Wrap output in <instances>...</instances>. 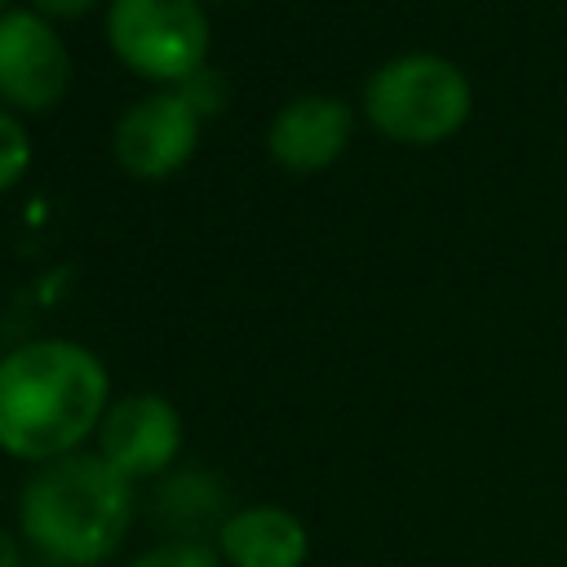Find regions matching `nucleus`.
<instances>
[{
  "label": "nucleus",
  "instance_id": "obj_1",
  "mask_svg": "<svg viewBox=\"0 0 567 567\" xmlns=\"http://www.w3.org/2000/svg\"><path fill=\"white\" fill-rule=\"evenodd\" d=\"M111 408L106 363L66 337H40L0 359V452L49 465L84 452Z\"/></svg>",
  "mask_w": 567,
  "mask_h": 567
},
{
  "label": "nucleus",
  "instance_id": "obj_2",
  "mask_svg": "<svg viewBox=\"0 0 567 567\" xmlns=\"http://www.w3.org/2000/svg\"><path fill=\"white\" fill-rule=\"evenodd\" d=\"M133 483L102 452L35 465L18 492V527L31 549L62 567H102L133 532Z\"/></svg>",
  "mask_w": 567,
  "mask_h": 567
},
{
  "label": "nucleus",
  "instance_id": "obj_3",
  "mask_svg": "<svg viewBox=\"0 0 567 567\" xmlns=\"http://www.w3.org/2000/svg\"><path fill=\"white\" fill-rule=\"evenodd\" d=\"M363 111L372 128L390 142L439 146L465 128L474 111V89L465 71L443 53H399L368 75Z\"/></svg>",
  "mask_w": 567,
  "mask_h": 567
},
{
  "label": "nucleus",
  "instance_id": "obj_4",
  "mask_svg": "<svg viewBox=\"0 0 567 567\" xmlns=\"http://www.w3.org/2000/svg\"><path fill=\"white\" fill-rule=\"evenodd\" d=\"M106 40L133 75L182 84L208 66L213 31L199 0H111Z\"/></svg>",
  "mask_w": 567,
  "mask_h": 567
},
{
  "label": "nucleus",
  "instance_id": "obj_5",
  "mask_svg": "<svg viewBox=\"0 0 567 567\" xmlns=\"http://www.w3.org/2000/svg\"><path fill=\"white\" fill-rule=\"evenodd\" d=\"M71 89V49L35 9L0 13V97L22 111H49Z\"/></svg>",
  "mask_w": 567,
  "mask_h": 567
},
{
  "label": "nucleus",
  "instance_id": "obj_6",
  "mask_svg": "<svg viewBox=\"0 0 567 567\" xmlns=\"http://www.w3.org/2000/svg\"><path fill=\"white\" fill-rule=\"evenodd\" d=\"M115 159L142 177V182H164L173 177L199 146V111L177 93H146L137 97L120 120H115Z\"/></svg>",
  "mask_w": 567,
  "mask_h": 567
},
{
  "label": "nucleus",
  "instance_id": "obj_7",
  "mask_svg": "<svg viewBox=\"0 0 567 567\" xmlns=\"http://www.w3.org/2000/svg\"><path fill=\"white\" fill-rule=\"evenodd\" d=\"M97 452L128 478H155L164 474L182 452V412L151 390L111 399L102 425H97Z\"/></svg>",
  "mask_w": 567,
  "mask_h": 567
},
{
  "label": "nucleus",
  "instance_id": "obj_8",
  "mask_svg": "<svg viewBox=\"0 0 567 567\" xmlns=\"http://www.w3.org/2000/svg\"><path fill=\"white\" fill-rule=\"evenodd\" d=\"M354 133V111L332 93H301L275 111L266 128V151L279 168L319 173L328 168Z\"/></svg>",
  "mask_w": 567,
  "mask_h": 567
},
{
  "label": "nucleus",
  "instance_id": "obj_9",
  "mask_svg": "<svg viewBox=\"0 0 567 567\" xmlns=\"http://www.w3.org/2000/svg\"><path fill=\"white\" fill-rule=\"evenodd\" d=\"M217 554L226 567H306L310 532L288 505H244L217 523Z\"/></svg>",
  "mask_w": 567,
  "mask_h": 567
},
{
  "label": "nucleus",
  "instance_id": "obj_10",
  "mask_svg": "<svg viewBox=\"0 0 567 567\" xmlns=\"http://www.w3.org/2000/svg\"><path fill=\"white\" fill-rule=\"evenodd\" d=\"M124 567H226L217 545L204 540V536H173V540H159L142 554H133Z\"/></svg>",
  "mask_w": 567,
  "mask_h": 567
},
{
  "label": "nucleus",
  "instance_id": "obj_11",
  "mask_svg": "<svg viewBox=\"0 0 567 567\" xmlns=\"http://www.w3.org/2000/svg\"><path fill=\"white\" fill-rule=\"evenodd\" d=\"M27 164H31V137H27V128L18 124V115L0 111V195L22 182Z\"/></svg>",
  "mask_w": 567,
  "mask_h": 567
},
{
  "label": "nucleus",
  "instance_id": "obj_12",
  "mask_svg": "<svg viewBox=\"0 0 567 567\" xmlns=\"http://www.w3.org/2000/svg\"><path fill=\"white\" fill-rule=\"evenodd\" d=\"M177 93H182L199 115H204V111H221V106H226V80H221L213 66H199L190 80H182V84H177Z\"/></svg>",
  "mask_w": 567,
  "mask_h": 567
},
{
  "label": "nucleus",
  "instance_id": "obj_13",
  "mask_svg": "<svg viewBox=\"0 0 567 567\" xmlns=\"http://www.w3.org/2000/svg\"><path fill=\"white\" fill-rule=\"evenodd\" d=\"M31 4H35V13H49V18H80L97 0H31Z\"/></svg>",
  "mask_w": 567,
  "mask_h": 567
},
{
  "label": "nucleus",
  "instance_id": "obj_14",
  "mask_svg": "<svg viewBox=\"0 0 567 567\" xmlns=\"http://www.w3.org/2000/svg\"><path fill=\"white\" fill-rule=\"evenodd\" d=\"M0 567H22V549L4 523H0Z\"/></svg>",
  "mask_w": 567,
  "mask_h": 567
},
{
  "label": "nucleus",
  "instance_id": "obj_15",
  "mask_svg": "<svg viewBox=\"0 0 567 567\" xmlns=\"http://www.w3.org/2000/svg\"><path fill=\"white\" fill-rule=\"evenodd\" d=\"M0 13H4V0H0Z\"/></svg>",
  "mask_w": 567,
  "mask_h": 567
}]
</instances>
